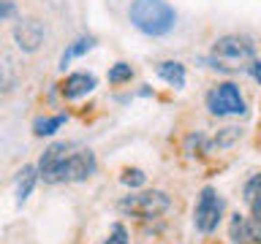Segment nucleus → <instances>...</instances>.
<instances>
[{
  "mask_svg": "<svg viewBox=\"0 0 261 244\" xmlns=\"http://www.w3.org/2000/svg\"><path fill=\"white\" fill-rule=\"evenodd\" d=\"M158 79H163L169 87L174 89H182L185 87V65L177 63V60H166L158 65Z\"/></svg>",
  "mask_w": 261,
  "mask_h": 244,
  "instance_id": "nucleus-11",
  "label": "nucleus"
},
{
  "mask_svg": "<svg viewBox=\"0 0 261 244\" xmlns=\"http://www.w3.org/2000/svg\"><path fill=\"white\" fill-rule=\"evenodd\" d=\"M65 114H55V117H38L36 122H33V133H36L38 138H44V136H55L57 130H60L65 125Z\"/></svg>",
  "mask_w": 261,
  "mask_h": 244,
  "instance_id": "nucleus-14",
  "label": "nucleus"
},
{
  "mask_svg": "<svg viewBox=\"0 0 261 244\" xmlns=\"http://www.w3.org/2000/svg\"><path fill=\"white\" fill-rule=\"evenodd\" d=\"M223 209H226V201L220 198V193L215 187H201L199 198H196V206H193V225L199 233H215L220 220H223Z\"/></svg>",
  "mask_w": 261,
  "mask_h": 244,
  "instance_id": "nucleus-5",
  "label": "nucleus"
},
{
  "mask_svg": "<svg viewBox=\"0 0 261 244\" xmlns=\"http://www.w3.org/2000/svg\"><path fill=\"white\" fill-rule=\"evenodd\" d=\"M207 109L215 117H240V114L248 111V106H245L240 87L234 81H223V84L212 87L207 93Z\"/></svg>",
  "mask_w": 261,
  "mask_h": 244,
  "instance_id": "nucleus-6",
  "label": "nucleus"
},
{
  "mask_svg": "<svg viewBox=\"0 0 261 244\" xmlns=\"http://www.w3.org/2000/svg\"><path fill=\"white\" fill-rule=\"evenodd\" d=\"M256 60V44L248 36H223L212 44V52L204 63L215 71H234V68H248Z\"/></svg>",
  "mask_w": 261,
  "mask_h": 244,
  "instance_id": "nucleus-3",
  "label": "nucleus"
},
{
  "mask_svg": "<svg viewBox=\"0 0 261 244\" xmlns=\"http://www.w3.org/2000/svg\"><path fill=\"white\" fill-rule=\"evenodd\" d=\"M248 73H250V76L261 84V60H253V63L248 65Z\"/></svg>",
  "mask_w": 261,
  "mask_h": 244,
  "instance_id": "nucleus-20",
  "label": "nucleus"
},
{
  "mask_svg": "<svg viewBox=\"0 0 261 244\" xmlns=\"http://www.w3.org/2000/svg\"><path fill=\"white\" fill-rule=\"evenodd\" d=\"M11 36L16 41V46H19V52L33 54V52H38V49H41V44H44L46 30H44V24H41L38 19H19L14 24Z\"/></svg>",
  "mask_w": 261,
  "mask_h": 244,
  "instance_id": "nucleus-7",
  "label": "nucleus"
},
{
  "mask_svg": "<svg viewBox=\"0 0 261 244\" xmlns=\"http://www.w3.org/2000/svg\"><path fill=\"white\" fill-rule=\"evenodd\" d=\"M120 182L125 185V187H130V190H134V187H142V185L147 182V174H144L142 168H128V171H122Z\"/></svg>",
  "mask_w": 261,
  "mask_h": 244,
  "instance_id": "nucleus-17",
  "label": "nucleus"
},
{
  "mask_svg": "<svg viewBox=\"0 0 261 244\" xmlns=\"http://www.w3.org/2000/svg\"><path fill=\"white\" fill-rule=\"evenodd\" d=\"M242 201H245V206L250 209V215H258L261 217V171H258V174H253L248 182H245Z\"/></svg>",
  "mask_w": 261,
  "mask_h": 244,
  "instance_id": "nucleus-12",
  "label": "nucleus"
},
{
  "mask_svg": "<svg viewBox=\"0 0 261 244\" xmlns=\"http://www.w3.org/2000/svg\"><path fill=\"white\" fill-rule=\"evenodd\" d=\"M14 11H16V3H14V0H0V19H3V22L11 19Z\"/></svg>",
  "mask_w": 261,
  "mask_h": 244,
  "instance_id": "nucleus-19",
  "label": "nucleus"
},
{
  "mask_svg": "<svg viewBox=\"0 0 261 244\" xmlns=\"http://www.w3.org/2000/svg\"><path fill=\"white\" fill-rule=\"evenodd\" d=\"M95 87H98V79H95V73L76 71V73H71V76L63 81L60 93H63V98H65V101H79V98H85V95H90V93H93Z\"/></svg>",
  "mask_w": 261,
  "mask_h": 244,
  "instance_id": "nucleus-9",
  "label": "nucleus"
},
{
  "mask_svg": "<svg viewBox=\"0 0 261 244\" xmlns=\"http://www.w3.org/2000/svg\"><path fill=\"white\" fill-rule=\"evenodd\" d=\"M117 209L122 215L136 217V220H155L171 209V198L163 190H142V193H130L125 198H120Z\"/></svg>",
  "mask_w": 261,
  "mask_h": 244,
  "instance_id": "nucleus-4",
  "label": "nucleus"
},
{
  "mask_svg": "<svg viewBox=\"0 0 261 244\" xmlns=\"http://www.w3.org/2000/svg\"><path fill=\"white\" fill-rule=\"evenodd\" d=\"M38 179H41L38 166H22L19 168V174H16V203H19V206L30 198V193H33V187H36Z\"/></svg>",
  "mask_w": 261,
  "mask_h": 244,
  "instance_id": "nucleus-10",
  "label": "nucleus"
},
{
  "mask_svg": "<svg viewBox=\"0 0 261 244\" xmlns=\"http://www.w3.org/2000/svg\"><path fill=\"white\" fill-rule=\"evenodd\" d=\"M95 44H98L95 36H79L76 41H73V44H68V46H65V52L60 54V71H65V65H68L71 60H76V57L87 54Z\"/></svg>",
  "mask_w": 261,
  "mask_h": 244,
  "instance_id": "nucleus-13",
  "label": "nucleus"
},
{
  "mask_svg": "<svg viewBox=\"0 0 261 244\" xmlns=\"http://www.w3.org/2000/svg\"><path fill=\"white\" fill-rule=\"evenodd\" d=\"M242 138V130L240 128H223V130H218L215 133V138L210 141V149H226V146H234L237 141Z\"/></svg>",
  "mask_w": 261,
  "mask_h": 244,
  "instance_id": "nucleus-15",
  "label": "nucleus"
},
{
  "mask_svg": "<svg viewBox=\"0 0 261 244\" xmlns=\"http://www.w3.org/2000/svg\"><path fill=\"white\" fill-rule=\"evenodd\" d=\"M101 244H130V241H128L125 225H122V223H114V225H112V231H109V236H106Z\"/></svg>",
  "mask_w": 261,
  "mask_h": 244,
  "instance_id": "nucleus-18",
  "label": "nucleus"
},
{
  "mask_svg": "<svg viewBox=\"0 0 261 244\" xmlns=\"http://www.w3.org/2000/svg\"><path fill=\"white\" fill-rule=\"evenodd\" d=\"M98 171L95 152L76 141H55L49 144L38 160V174L46 185L63 182H85Z\"/></svg>",
  "mask_w": 261,
  "mask_h": 244,
  "instance_id": "nucleus-1",
  "label": "nucleus"
},
{
  "mask_svg": "<svg viewBox=\"0 0 261 244\" xmlns=\"http://www.w3.org/2000/svg\"><path fill=\"white\" fill-rule=\"evenodd\" d=\"M128 19L142 36L163 38L174 30L177 11L166 3V0H130Z\"/></svg>",
  "mask_w": 261,
  "mask_h": 244,
  "instance_id": "nucleus-2",
  "label": "nucleus"
},
{
  "mask_svg": "<svg viewBox=\"0 0 261 244\" xmlns=\"http://www.w3.org/2000/svg\"><path fill=\"white\" fill-rule=\"evenodd\" d=\"M228 236L234 244H261V217L258 215H231Z\"/></svg>",
  "mask_w": 261,
  "mask_h": 244,
  "instance_id": "nucleus-8",
  "label": "nucleus"
},
{
  "mask_svg": "<svg viewBox=\"0 0 261 244\" xmlns=\"http://www.w3.org/2000/svg\"><path fill=\"white\" fill-rule=\"evenodd\" d=\"M134 76V68H130L128 63H114L109 68V81L112 84H122V81H130Z\"/></svg>",
  "mask_w": 261,
  "mask_h": 244,
  "instance_id": "nucleus-16",
  "label": "nucleus"
}]
</instances>
